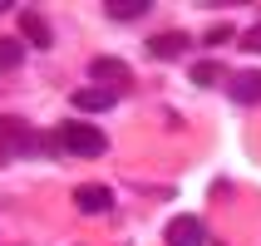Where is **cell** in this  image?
Wrapping results in <instances>:
<instances>
[{
    "mask_svg": "<svg viewBox=\"0 0 261 246\" xmlns=\"http://www.w3.org/2000/svg\"><path fill=\"white\" fill-rule=\"evenodd\" d=\"M59 148H69L74 158H99L103 148H109V138H103L94 123H84V118H69V123H59Z\"/></svg>",
    "mask_w": 261,
    "mask_h": 246,
    "instance_id": "obj_1",
    "label": "cell"
},
{
    "mask_svg": "<svg viewBox=\"0 0 261 246\" xmlns=\"http://www.w3.org/2000/svg\"><path fill=\"white\" fill-rule=\"evenodd\" d=\"M89 74H94V84L114 89V94H123V89H128V64H123V59H114V54H99L94 64H89Z\"/></svg>",
    "mask_w": 261,
    "mask_h": 246,
    "instance_id": "obj_2",
    "label": "cell"
},
{
    "mask_svg": "<svg viewBox=\"0 0 261 246\" xmlns=\"http://www.w3.org/2000/svg\"><path fill=\"white\" fill-rule=\"evenodd\" d=\"M227 94H232V103H261V69H237L232 84H227Z\"/></svg>",
    "mask_w": 261,
    "mask_h": 246,
    "instance_id": "obj_3",
    "label": "cell"
},
{
    "mask_svg": "<svg viewBox=\"0 0 261 246\" xmlns=\"http://www.w3.org/2000/svg\"><path fill=\"white\" fill-rule=\"evenodd\" d=\"M20 30H25V44H30V49H49V44H55V30L44 25L40 10H20Z\"/></svg>",
    "mask_w": 261,
    "mask_h": 246,
    "instance_id": "obj_4",
    "label": "cell"
},
{
    "mask_svg": "<svg viewBox=\"0 0 261 246\" xmlns=\"http://www.w3.org/2000/svg\"><path fill=\"white\" fill-rule=\"evenodd\" d=\"M207 241V227L197 217H173V227H168V246H202Z\"/></svg>",
    "mask_w": 261,
    "mask_h": 246,
    "instance_id": "obj_5",
    "label": "cell"
},
{
    "mask_svg": "<svg viewBox=\"0 0 261 246\" xmlns=\"http://www.w3.org/2000/svg\"><path fill=\"white\" fill-rule=\"evenodd\" d=\"M69 103H74V108H84V114H103V108H114V103H118V94H114V89H103V84H89V89H79Z\"/></svg>",
    "mask_w": 261,
    "mask_h": 246,
    "instance_id": "obj_6",
    "label": "cell"
},
{
    "mask_svg": "<svg viewBox=\"0 0 261 246\" xmlns=\"http://www.w3.org/2000/svg\"><path fill=\"white\" fill-rule=\"evenodd\" d=\"M74 207L79 212H109L114 207V192L99 187V182H84V187H74Z\"/></svg>",
    "mask_w": 261,
    "mask_h": 246,
    "instance_id": "obj_7",
    "label": "cell"
},
{
    "mask_svg": "<svg viewBox=\"0 0 261 246\" xmlns=\"http://www.w3.org/2000/svg\"><path fill=\"white\" fill-rule=\"evenodd\" d=\"M188 35H153V40H148V54L153 59H177V54H188Z\"/></svg>",
    "mask_w": 261,
    "mask_h": 246,
    "instance_id": "obj_8",
    "label": "cell"
},
{
    "mask_svg": "<svg viewBox=\"0 0 261 246\" xmlns=\"http://www.w3.org/2000/svg\"><path fill=\"white\" fill-rule=\"evenodd\" d=\"M20 59H25V44H20V40H10V35H0V74L20 69Z\"/></svg>",
    "mask_w": 261,
    "mask_h": 246,
    "instance_id": "obj_9",
    "label": "cell"
},
{
    "mask_svg": "<svg viewBox=\"0 0 261 246\" xmlns=\"http://www.w3.org/2000/svg\"><path fill=\"white\" fill-rule=\"evenodd\" d=\"M138 15H148V0H114L109 5V20H138Z\"/></svg>",
    "mask_w": 261,
    "mask_h": 246,
    "instance_id": "obj_10",
    "label": "cell"
},
{
    "mask_svg": "<svg viewBox=\"0 0 261 246\" xmlns=\"http://www.w3.org/2000/svg\"><path fill=\"white\" fill-rule=\"evenodd\" d=\"M25 128H30V123H20V118H5V114H0V148H15Z\"/></svg>",
    "mask_w": 261,
    "mask_h": 246,
    "instance_id": "obj_11",
    "label": "cell"
},
{
    "mask_svg": "<svg viewBox=\"0 0 261 246\" xmlns=\"http://www.w3.org/2000/svg\"><path fill=\"white\" fill-rule=\"evenodd\" d=\"M217 69H222V64H212V59H202V64H192V84H197V89L217 84Z\"/></svg>",
    "mask_w": 261,
    "mask_h": 246,
    "instance_id": "obj_12",
    "label": "cell"
},
{
    "mask_svg": "<svg viewBox=\"0 0 261 246\" xmlns=\"http://www.w3.org/2000/svg\"><path fill=\"white\" fill-rule=\"evenodd\" d=\"M227 40H237V25H212V30L202 35V44H207V49H212V44H227Z\"/></svg>",
    "mask_w": 261,
    "mask_h": 246,
    "instance_id": "obj_13",
    "label": "cell"
},
{
    "mask_svg": "<svg viewBox=\"0 0 261 246\" xmlns=\"http://www.w3.org/2000/svg\"><path fill=\"white\" fill-rule=\"evenodd\" d=\"M237 40H242V49H247V54H261V25H251L247 35H237Z\"/></svg>",
    "mask_w": 261,
    "mask_h": 246,
    "instance_id": "obj_14",
    "label": "cell"
},
{
    "mask_svg": "<svg viewBox=\"0 0 261 246\" xmlns=\"http://www.w3.org/2000/svg\"><path fill=\"white\" fill-rule=\"evenodd\" d=\"M0 10H5V0H0Z\"/></svg>",
    "mask_w": 261,
    "mask_h": 246,
    "instance_id": "obj_15",
    "label": "cell"
}]
</instances>
